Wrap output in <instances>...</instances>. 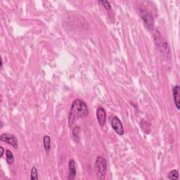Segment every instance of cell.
Here are the masks:
<instances>
[{"instance_id": "7c38bea8", "label": "cell", "mask_w": 180, "mask_h": 180, "mask_svg": "<svg viewBox=\"0 0 180 180\" xmlns=\"http://www.w3.org/2000/svg\"><path fill=\"white\" fill-rule=\"evenodd\" d=\"M6 162H7L9 165H12L15 161V158H14V156H13V153L9 149L6 151Z\"/></svg>"}, {"instance_id": "52a82bcc", "label": "cell", "mask_w": 180, "mask_h": 180, "mask_svg": "<svg viewBox=\"0 0 180 180\" xmlns=\"http://www.w3.org/2000/svg\"><path fill=\"white\" fill-rule=\"evenodd\" d=\"M173 99H174L175 105L176 108L180 109V86L179 85L175 86L172 89Z\"/></svg>"}, {"instance_id": "9a60e30c", "label": "cell", "mask_w": 180, "mask_h": 180, "mask_svg": "<svg viewBox=\"0 0 180 180\" xmlns=\"http://www.w3.org/2000/svg\"><path fill=\"white\" fill-rule=\"evenodd\" d=\"M99 5L103 6L106 9L107 11H111V5L110 4V2L108 1H104V0H100V1L98 2Z\"/></svg>"}, {"instance_id": "8992f818", "label": "cell", "mask_w": 180, "mask_h": 180, "mask_svg": "<svg viewBox=\"0 0 180 180\" xmlns=\"http://www.w3.org/2000/svg\"><path fill=\"white\" fill-rule=\"evenodd\" d=\"M97 118L99 124L101 127H104L106 122V113L104 108L100 107L97 110Z\"/></svg>"}, {"instance_id": "6da1fadb", "label": "cell", "mask_w": 180, "mask_h": 180, "mask_svg": "<svg viewBox=\"0 0 180 180\" xmlns=\"http://www.w3.org/2000/svg\"><path fill=\"white\" fill-rule=\"evenodd\" d=\"M89 110L87 105L83 100L77 99L74 100L71 105L69 115H68V126L71 127L77 119L80 118H85L88 115Z\"/></svg>"}, {"instance_id": "9c48e42d", "label": "cell", "mask_w": 180, "mask_h": 180, "mask_svg": "<svg viewBox=\"0 0 180 180\" xmlns=\"http://www.w3.org/2000/svg\"><path fill=\"white\" fill-rule=\"evenodd\" d=\"M81 129L79 126H76L72 129V137L76 143H79L80 141Z\"/></svg>"}, {"instance_id": "3957f363", "label": "cell", "mask_w": 180, "mask_h": 180, "mask_svg": "<svg viewBox=\"0 0 180 180\" xmlns=\"http://www.w3.org/2000/svg\"><path fill=\"white\" fill-rule=\"evenodd\" d=\"M0 140L2 142L9 143V145L12 146L14 149H18V140L15 135H13V134H2L1 135V137H0Z\"/></svg>"}, {"instance_id": "ba28073f", "label": "cell", "mask_w": 180, "mask_h": 180, "mask_svg": "<svg viewBox=\"0 0 180 180\" xmlns=\"http://www.w3.org/2000/svg\"><path fill=\"white\" fill-rule=\"evenodd\" d=\"M68 168H69V174H68V179H74L76 176V162L73 159H70L68 163Z\"/></svg>"}, {"instance_id": "8fae6325", "label": "cell", "mask_w": 180, "mask_h": 180, "mask_svg": "<svg viewBox=\"0 0 180 180\" xmlns=\"http://www.w3.org/2000/svg\"><path fill=\"white\" fill-rule=\"evenodd\" d=\"M140 127L142 131L146 134H149L151 132V123L149 122L142 120L140 122Z\"/></svg>"}, {"instance_id": "7a4b0ae2", "label": "cell", "mask_w": 180, "mask_h": 180, "mask_svg": "<svg viewBox=\"0 0 180 180\" xmlns=\"http://www.w3.org/2000/svg\"><path fill=\"white\" fill-rule=\"evenodd\" d=\"M97 177L99 179H104L107 172V162L102 156H98L95 162Z\"/></svg>"}, {"instance_id": "30bf717a", "label": "cell", "mask_w": 180, "mask_h": 180, "mask_svg": "<svg viewBox=\"0 0 180 180\" xmlns=\"http://www.w3.org/2000/svg\"><path fill=\"white\" fill-rule=\"evenodd\" d=\"M43 144H44L45 151L47 154H49L50 149H51V138L49 136L45 135L43 137Z\"/></svg>"}, {"instance_id": "5bb4252c", "label": "cell", "mask_w": 180, "mask_h": 180, "mask_svg": "<svg viewBox=\"0 0 180 180\" xmlns=\"http://www.w3.org/2000/svg\"><path fill=\"white\" fill-rule=\"evenodd\" d=\"M39 179L38 177V172L37 170L35 167H33L31 169L30 172V179L32 180H37Z\"/></svg>"}, {"instance_id": "4fadbf2b", "label": "cell", "mask_w": 180, "mask_h": 180, "mask_svg": "<svg viewBox=\"0 0 180 180\" xmlns=\"http://www.w3.org/2000/svg\"><path fill=\"white\" fill-rule=\"evenodd\" d=\"M168 178L171 180H176L179 178V172L177 170H171L168 174Z\"/></svg>"}, {"instance_id": "2e32d148", "label": "cell", "mask_w": 180, "mask_h": 180, "mask_svg": "<svg viewBox=\"0 0 180 180\" xmlns=\"http://www.w3.org/2000/svg\"><path fill=\"white\" fill-rule=\"evenodd\" d=\"M0 149H1V154H0V157H1V158H2V157H3V155H4V148L2 147V146H1L0 147Z\"/></svg>"}, {"instance_id": "277c9868", "label": "cell", "mask_w": 180, "mask_h": 180, "mask_svg": "<svg viewBox=\"0 0 180 180\" xmlns=\"http://www.w3.org/2000/svg\"><path fill=\"white\" fill-rule=\"evenodd\" d=\"M111 127L116 133L122 136L124 134V127L122 123L119 118L116 116H114L111 120Z\"/></svg>"}, {"instance_id": "e0dca14e", "label": "cell", "mask_w": 180, "mask_h": 180, "mask_svg": "<svg viewBox=\"0 0 180 180\" xmlns=\"http://www.w3.org/2000/svg\"><path fill=\"white\" fill-rule=\"evenodd\" d=\"M2 68H3V62H2V61H1V68L2 69Z\"/></svg>"}, {"instance_id": "5b68a950", "label": "cell", "mask_w": 180, "mask_h": 180, "mask_svg": "<svg viewBox=\"0 0 180 180\" xmlns=\"http://www.w3.org/2000/svg\"><path fill=\"white\" fill-rule=\"evenodd\" d=\"M142 19L144 23L145 26L149 30H151L154 28V19L153 18L152 14L148 11H143L142 12Z\"/></svg>"}]
</instances>
